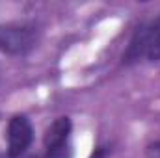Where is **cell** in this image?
Listing matches in <instances>:
<instances>
[{"label": "cell", "mask_w": 160, "mask_h": 158, "mask_svg": "<svg viewBox=\"0 0 160 158\" xmlns=\"http://www.w3.org/2000/svg\"><path fill=\"white\" fill-rule=\"evenodd\" d=\"M41 39V30L36 22H6L0 24V52L13 58L32 54Z\"/></svg>", "instance_id": "cell-1"}, {"label": "cell", "mask_w": 160, "mask_h": 158, "mask_svg": "<svg viewBox=\"0 0 160 158\" xmlns=\"http://www.w3.org/2000/svg\"><path fill=\"white\" fill-rule=\"evenodd\" d=\"M43 158H73V121L69 116L56 117L43 134Z\"/></svg>", "instance_id": "cell-2"}, {"label": "cell", "mask_w": 160, "mask_h": 158, "mask_svg": "<svg viewBox=\"0 0 160 158\" xmlns=\"http://www.w3.org/2000/svg\"><path fill=\"white\" fill-rule=\"evenodd\" d=\"M36 130L32 121L24 114H13L6 126V153L0 158H22L32 147Z\"/></svg>", "instance_id": "cell-3"}, {"label": "cell", "mask_w": 160, "mask_h": 158, "mask_svg": "<svg viewBox=\"0 0 160 158\" xmlns=\"http://www.w3.org/2000/svg\"><path fill=\"white\" fill-rule=\"evenodd\" d=\"M147 62H160V15L149 19V47L145 54Z\"/></svg>", "instance_id": "cell-4"}, {"label": "cell", "mask_w": 160, "mask_h": 158, "mask_svg": "<svg viewBox=\"0 0 160 158\" xmlns=\"http://www.w3.org/2000/svg\"><path fill=\"white\" fill-rule=\"evenodd\" d=\"M110 155H112V145L110 143H97L88 158H108Z\"/></svg>", "instance_id": "cell-5"}, {"label": "cell", "mask_w": 160, "mask_h": 158, "mask_svg": "<svg viewBox=\"0 0 160 158\" xmlns=\"http://www.w3.org/2000/svg\"><path fill=\"white\" fill-rule=\"evenodd\" d=\"M145 158H160V140L158 141H151L145 147Z\"/></svg>", "instance_id": "cell-6"}, {"label": "cell", "mask_w": 160, "mask_h": 158, "mask_svg": "<svg viewBox=\"0 0 160 158\" xmlns=\"http://www.w3.org/2000/svg\"><path fill=\"white\" fill-rule=\"evenodd\" d=\"M30 158H38V156H30Z\"/></svg>", "instance_id": "cell-7"}]
</instances>
